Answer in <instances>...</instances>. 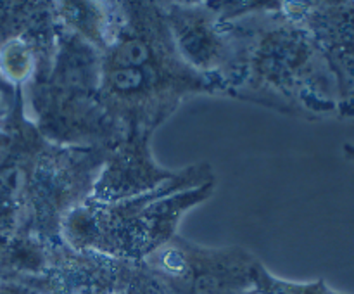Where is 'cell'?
<instances>
[{
	"label": "cell",
	"instance_id": "cell-1",
	"mask_svg": "<svg viewBox=\"0 0 354 294\" xmlns=\"http://www.w3.org/2000/svg\"><path fill=\"white\" fill-rule=\"evenodd\" d=\"M114 23L100 61L97 99L111 121L131 135L151 130L190 92L213 90L204 73L190 68L176 50L168 21L151 3H131Z\"/></svg>",
	"mask_w": 354,
	"mask_h": 294
},
{
	"label": "cell",
	"instance_id": "cell-7",
	"mask_svg": "<svg viewBox=\"0 0 354 294\" xmlns=\"http://www.w3.org/2000/svg\"><path fill=\"white\" fill-rule=\"evenodd\" d=\"M252 284L256 294H342L330 289L322 279L315 282H289L277 279L259 261L252 268Z\"/></svg>",
	"mask_w": 354,
	"mask_h": 294
},
{
	"label": "cell",
	"instance_id": "cell-9",
	"mask_svg": "<svg viewBox=\"0 0 354 294\" xmlns=\"http://www.w3.org/2000/svg\"><path fill=\"white\" fill-rule=\"evenodd\" d=\"M0 294H40L35 287L19 280H0Z\"/></svg>",
	"mask_w": 354,
	"mask_h": 294
},
{
	"label": "cell",
	"instance_id": "cell-10",
	"mask_svg": "<svg viewBox=\"0 0 354 294\" xmlns=\"http://www.w3.org/2000/svg\"><path fill=\"white\" fill-rule=\"evenodd\" d=\"M344 154L349 161L354 163V144H344Z\"/></svg>",
	"mask_w": 354,
	"mask_h": 294
},
{
	"label": "cell",
	"instance_id": "cell-2",
	"mask_svg": "<svg viewBox=\"0 0 354 294\" xmlns=\"http://www.w3.org/2000/svg\"><path fill=\"white\" fill-rule=\"evenodd\" d=\"M169 294H254V256L241 248L204 249L171 237L140 259Z\"/></svg>",
	"mask_w": 354,
	"mask_h": 294
},
{
	"label": "cell",
	"instance_id": "cell-11",
	"mask_svg": "<svg viewBox=\"0 0 354 294\" xmlns=\"http://www.w3.org/2000/svg\"><path fill=\"white\" fill-rule=\"evenodd\" d=\"M254 294H256V293H254Z\"/></svg>",
	"mask_w": 354,
	"mask_h": 294
},
{
	"label": "cell",
	"instance_id": "cell-8",
	"mask_svg": "<svg viewBox=\"0 0 354 294\" xmlns=\"http://www.w3.org/2000/svg\"><path fill=\"white\" fill-rule=\"evenodd\" d=\"M30 55L24 45L9 44L6 52H2V68L6 69L7 76L12 80H23L30 69Z\"/></svg>",
	"mask_w": 354,
	"mask_h": 294
},
{
	"label": "cell",
	"instance_id": "cell-6",
	"mask_svg": "<svg viewBox=\"0 0 354 294\" xmlns=\"http://www.w3.org/2000/svg\"><path fill=\"white\" fill-rule=\"evenodd\" d=\"M166 21L176 50L190 68L201 73L227 66L230 50L225 44V37L218 31L216 19H213L209 12L175 7L169 10Z\"/></svg>",
	"mask_w": 354,
	"mask_h": 294
},
{
	"label": "cell",
	"instance_id": "cell-5",
	"mask_svg": "<svg viewBox=\"0 0 354 294\" xmlns=\"http://www.w3.org/2000/svg\"><path fill=\"white\" fill-rule=\"evenodd\" d=\"M175 173L162 172L152 163L147 151V135H131L109 159L106 172L93 183V199L99 203L133 199L158 189Z\"/></svg>",
	"mask_w": 354,
	"mask_h": 294
},
{
	"label": "cell",
	"instance_id": "cell-4",
	"mask_svg": "<svg viewBox=\"0 0 354 294\" xmlns=\"http://www.w3.org/2000/svg\"><path fill=\"white\" fill-rule=\"evenodd\" d=\"M303 26L324 52L339 89V109L354 116V2L308 3Z\"/></svg>",
	"mask_w": 354,
	"mask_h": 294
},
{
	"label": "cell",
	"instance_id": "cell-3",
	"mask_svg": "<svg viewBox=\"0 0 354 294\" xmlns=\"http://www.w3.org/2000/svg\"><path fill=\"white\" fill-rule=\"evenodd\" d=\"M128 263L90 251H75L68 246H52L48 266L41 275L19 282L40 294H116Z\"/></svg>",
	"mask_w": 354,
	"mask_h": 294
}]
</instances>
